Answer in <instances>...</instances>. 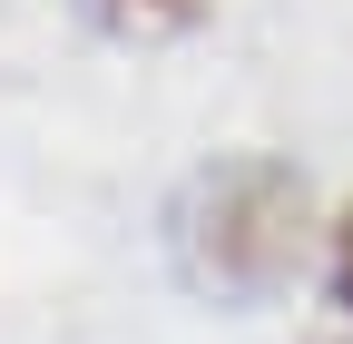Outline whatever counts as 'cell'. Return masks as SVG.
Masks as SVG:
<instances>
[{
    "instance_id": "obj_1",
    "label": "cell",
    "mask_w": 353,
    "mask_h": 344,
    "mask_svg": "<svg viewBox=\"0 0 353 344\" xmlns=\"http://www.w3.org/2000/svg\"><path fill=\"white\" fill-rule=\"evenodd\" d=\"M304 256V187L275 157H216L206 178L176 197V266L196 295L226 305H265Z\"/></svg>"
},
{
    "instance_id": "obj_2",
    "label": "cell",
    "mask_w": 353,
    "mask_h": 344,
    "mask_svg": "<svg viewBox=\"0 0 353 344\" xmlns=\"http://www.w3.org/2000/svg\"><path fill=\"white\" fill-rule=\"evenodd\" d=\"M99 10L118 30H176V20H196V0H99Z\"/></svg>"
},
{
    "instance_id": "obj_3",
    "label": "cell",
    "mask_w": 353,
    "mask_h": 344,
    "mask_svg": "<svg viewBox=\"0 0 353 344\" xmlns=\"http://www.w3.org/2000/svg\"><path fill=\"white\" fill-rule=\"evenodd\" d=\"M334 295H343V315H353V217L334 227Z\"/></svg>"
}]
</instances>
